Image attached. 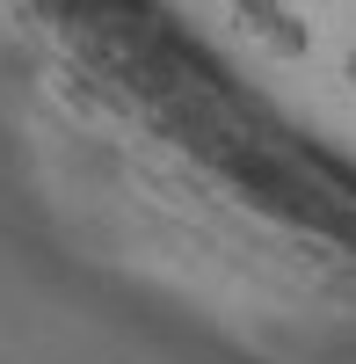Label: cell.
<instances>
[{
	"label": "cell",
	"mask_w": 356,
	"mask_h": 364,
	"mask_svg": "<svg viewBox=\"0 0 356 364\" xmlns=\"http://www.w3.org/2000/svg\"><path fill=\"white\" fill-rule=\"evenodd\" d=\"M233 29H240L247 44H262L269 58H306L313 29L284 8V0H233Z\"/></svg>",
	"instance_id": "obj_1"
},
{
	"label": "cell",
	"mask_w": 356,
	"mask_h": 364,
	"mask_svg": "<svg viewBox=\"0 0 356 364\" xmlns=\"http://www.w3.org/2000/svg\"><path fill=\"white\" fill-rule=\"evenodd\" d=\"M349 87H356V51H349Z\"/></svg>",
	"instance_id": "obj_2"
}]
</instances>
